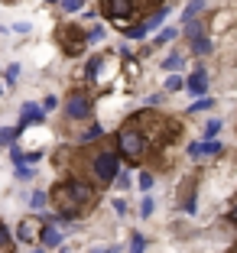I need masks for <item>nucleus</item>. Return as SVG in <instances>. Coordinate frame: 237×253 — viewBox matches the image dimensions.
<instances>
[{
	"label": "nucleus",
	"mask_w": 237,
	"mask_h": 253,
	"mask_svg": "<svg viewBox=\"0 0 237 253\" xmlns=\"http://www.w3.org/2000/svg\"><path fill=\"white\" fill-rule=\"evenodd\" d=\"M186 84H189V91H192V94H205V91H208V75L198 68V72H195Z\"/></svg>",
	"instance_id": "nucleus-12"
},
{
	"label": "nucleus",
	"mask_w": 237,
	"mask_h": 253,
	"mask_svg": "<svg viewBox=\"0 0 237 253\" xmlns=\"http://www.w3.org/2000/svg\"><path fill=\"white\" fill-rule=\"evenodd\" d=\"M62 10H65V13H75V10H82V0H62Z\"/></svg>",
	"instance_id": "nucleus-21"
},
{
	"label": "nucleus",
	"mask_w": 237,
	"mask_h": 253,
	"mask_svg": "<svg viewBox=\"0 0 237 253\" xmlns=\"http://www.w3.org/2000/svg\"><path fill=\"white\" fill-rule=\"evenodd\" d=\"M0 94H3V88H0Z\"/></svg>",
	"instance_id": "nucleus-35"
},
{
	"label": "nucleus",
	"mask_w": 237,
	"mask_h": 253,
	"mask_svg": "<svg viewBox=\"0 0 237 253\" xmlns=\"http://www.w3.org/2000/svg\"><path fill=\"white\" fill-rule=\"evenodd\" d=\"M182 88V78H176V75H172L169 82H166V91H179Z\"/></svg>",
	"instance_id": "nucleus-25"
},
{
	"label": "nucleus",
	"mask_w": 237,
	"mask_h": 253,
	"mask_svg": "<svg viewBox=\"0 0 237 253\" xmlns=\"http://www.w3.org/2000/svg\"><path fill=\"white\" fill-rule=\"evenodd\" d=\"M10 244H13V240H10V231H7V224L0 221V250H10Z\"/></svg>",
	"instance_id": "nucleus-18"
},
{
	"label": "nucleus",
	"mask_w": 237,
	"mask_h": 253,
	"mask_svg": "<svg viewBox=\"0 0 237 253\" xmlns=\"http://www.w3.org/2000/svg\"><path fill=\"white\" fill-rule=\"evenodd\" d=\"M179 62H182V55H176V52H172V55H169V59H166V68H176V65H179Z\"/></svg>",
	"instance_id": "nucleus-31"
},
{
	"label": "nucleus",
	"mask_w": 237,
	"mask_h": 253,
	"mask_svg": "<svg viewBox=\"0 0 237 253\" xmlns=\"http://www.w3.org/2000/svg\"><path fill=\"white\" fill-rule=\"evenodd\" d=\"M85 172H88V179L95 182V185H101V188L114 185V179H117V172H120L117 146H97L88 156V163H85Z\"/></svg>",
	"instance_id": "nucleus-4"
},
{
	"label": "nucleus",
	"mask_w": 237,
	"mask_h": 253,
	"mask_svg": "<svg viewBox=\"0 0 237 253\" xmlns=\"http://www.w3.org/2000/svg\"><path fill=\"white\" fill-rule=\"evenodd\" d=\"M91 111H95V97L88 91H72L65 97V117L68 120H88Z\"/></svg>",
	"instance_id": "nucleus-7"
},
{
	"label": "nucleus",
	"mask_w": 237,
	"mask_h": 253,
	"mask_svg": "<svg viewBox=\"0 0 237 253\" xmlns=\"http://www.w3.org/2000/svg\"><path fill=\"white\" fill-rule=\"evenodd\" d=\"M59 42L65 55H82L88 49V33L82 26H75V23H65V26H59Z\"/></svg>",
	"instance_id": "nucleus-6"
},
{
	"label": "nucleus",
	"mask_w": 237,
	"mask_h": 253,
	"mask_svg": "<svg viewBox=\"0 0 237 253\" xmlns=\"http://www.w3.org/2000/svg\"><path fill=\"white\" fill-rule=\"evenodd\" d=\"M16 179H20V182L33 179V169H30V163H16Z\"/></svg>",
	"instance_id": "nucleus-17"
},
{
	"label": "nucleus",
	"mask_w": 237,
	"mask_h": 253,
	"mask_svg": "<svg viewBox=\"0 0 237 253\" xmlns=\"http://www.w3.org/2000/svg\"><path fill=\"white\" fill-rule=\"evenodd\" d=\"M43 120H46L43 104H23V111H20V130L36 126V124H43Z\"/></svg>",
	"instance_id": "nucleus-8"
},
{
	"label": "nucleus",
	"mask_w": 237,
	"mask_h": 253,
	"mask_svg": "<svg viewBox=\"0 0 237 253\" xmlns=\"http://www.w3.org/2000/svg\"><path fill=\"white\" fill-rule=\"evenodd\" d=\"M140 211H143V214H153V201H149V198H143V205H140Z\"/></svg>",
	"instance_id": "nucleus-32"
},
{
	"label": "nucleus",
	"mask_w": 237,
	"mask_h": 253,
	"mask_svg": "<svg viewBox=\"0 0 237 253\" xmlns=\"http://www.w3.org/2000/svg\"><path fill=\"white\" fill-rule=\"evenodd\" d=\"M16 78H20V65H10V68H7V82H10V84H13V82H16Z\"/></svg>",
	"instance_id": "nucleus-26"
},
{
	"label": "nucleus",
	"mask_w": 237,
	"mask_h": 253,
	"mask_svg": "<svg viewBox=\"0 0 237 253\" xmlns=\"http://www.w3.org/2000/svg\"><path fill=\"white\" fill-rule=\"evenodd\" d=\"M189 156H192V159H201V156H221V143H215V140L192 143V146H189Z\"/></svg>",
	"instance_id": "nucleus-10"
},
{
	"label": "nucleus",
	"mask_w": 237,
	"mask_h": 253,
	"mask_svg": "<svg viewBox=\"0 0 237 253\" xmlns=\"http://www.w3.org/2000/svg\"><path fill=\"white\" fill-rule=\"evenodd\" d=\"M97 136H104V130H101V126L95 124V126H88V130L82 133V140H85V143H91V140H97Z\"/></svg>",
	"instance_id": "nucleus-19"
},
{
	"label": "nucleus",
	"mask_w": 237,
	"mask_h": 253,
	"mask_svg": "<svg viewBox=\"0 0 237 253\" xmlns=\"http://www.w3.org/2000/svg\"><path fill=\"white\" fill-rule=\"evenodd\" d=\"M143 247H146V240H143L140 234H134V240H130V253H143Z\"/></svg>",
	"instance_id": "nucleus-20"
},
{
	"label": "nucleus",
	"mask_w": 237,
	"mask_h": 253,
	"mask_svg": "<svg viewBox=\"0 0 237 253\" xmlns=\"http://www.w3.org/2000/svg\"><path fill=\"white\" fill-rule=\"evenodd\" d=\"M172 36H176V30H163V33H159V39H156V42H169Z\"/></svg>",
	"instance_id": "nucleus-29"
},
{
	"label": "nucleus",
	"mask_w": 237,
	"mask_h": 253,
	"mask_svg": "<svg viewBox=\"0 0 237 253\" xmlns=\"http://www.w3.org/2000/svg\"><path fill=\"white\" fill-rule=\"evenodd\" d=\"M20 133H23L20 126H13V130H10V126H0V146H13Z\"/></svg>",
	"instance_id": "nucleus-14"
},
{
	"label": "nucleus",
	"mask_w": 237,
	"mask_h": 253,
	"mask_svg": "<svg viewBox=\"0 0 237 253\" xmlns=\"http://www.w3.org/2000/svg\"><path fill=\"white\" fill-rule=\"evenodd\" d=\"M46 205H49V195H46V192H33L30 195V208L33 211H43Z\"/></svg>",
	"instance_id": "nucleus-15"
},
{
	"label": "nucleus",
	"mask_w": 237,
	"mask_h": 253,
	"mask_svg": "<svg viewBox=\"0 0 237 253\" xmlns=\"http://www.w3.org/2000/svg\"><path fill=\"white\" fill-rule=\"evenodd\" d=\"M3 3H10V0H3Z\"/></svg>",
	"instance_id": "nucleus-36"
},
{
	"label": "nucleus",
	"mask_w": 237,
	"mask_h": 253,
	"mask_svg": "<svg viewBox=\"0 0 237 253\" xmlns=\"http://www.w3.org/2000/svg\"><path fill=\"white\" fill-rule=\"evenodd\" d=\"M218 130H221V120H208V126H205V133H208V136H215Z\"/></svg>",
	"instance_id": "nucleus-22"
},
{
	"label": "nucleus",
	"mask_w": 237,
	"mask_h": 253,
	"mask_svg": "<svg viewBox=\"0 0 237 253\" xmlns=\"http://www.w3.org/2000/svg\"><path fill=\"white\" fill-rule=\"evenodd\" d=\"M97 39H104V30H101V26H95V30H88V42H97Z\"/></svg>",
	"instance_id": "nucleus-23"
},
{
	"label": "nucleus",
	"mask_w": 237,
	"mask_h": 253,
	"mask_svg": "<svg viewBox=\"0 0 237 253\" xmlns=\"http://www.w3.org/2000/svg\"><path fill=\"white\" fill-rule=\"evenodd\" d=\"M201 10H205V3H201V0H192V3H189V7H186V16H182V20L189 23V20H192L195 13H201Z\"/></svg>",
	"instance_id": "nucleus-16"
},
{
	"label": "nucleus",
	"mask_w": 237,
	"mask_h": 253,
	"mask_svg": "<svg viewBox=\"0 0 237 253\" xmlns=\"http://www.w3.org/2000/svg\"><path fill=\"white\" fill-rule=\"evenodd\" d=\"M95 201H97L95 182L82 179V175H68V179H62L59 185L52 188V205L59 211V221L82 217L88 208H95Z\"/></svg>",
	"instance_id": "nucleus-1"
},
{
	"label": "nucleus",
	"mask_w": 237,
	"mask_h": 253,
	"mask_svg": "<svg viewBox=\"0 0 237 253\" xmlns=\"http://www.w3.org/2000/svg\"><path fill=\"white\" fill-rule=\"evenodd\" d=\"M39 244L43 247H59L62 244V234H59V227H55V221H49V224L39 227Z\"/></svg>",
	"instance_id": "nucleus-11"
},
{
	"label": "nucleus",
	"mask_w": 237,
	"mask_h": 253,
	"mask_svg": "<svg viewBox=\"0 0 237 253\" xmlns=\"http://www.w3.org/2000/svg\"><path fill=\"white\" fill-rule=\"evenodd\" d=\"M55 104H59V97H46V101H43V111H52V107H55Z\"/></svg>",
	"instance_id": "nucleus-28"
},
{
	"label": "nucleus",
	"mask_w": 237,
	"mask_h": 253,
	"mask_svg": "<svg viewBox=\"0 0 237 253\" xmlns=\"http://www.w3.org/2000/svg\"><path fill=\"white\" fill-rule=\"evenodd\" d=\"M114 185H117V188H127V185H130V175H120V172H117V179H114Z\"/></svg>",
	"instance_id": "nucleus-27"
},
{
	"label": "nucleus",
	"mask_w": 237,
	"mask_h": 253,
	"mask_svg": "<svg viewBox=\"0 0 237 253\" xmlns=\"http://www.w3.org/2000/svg\"><path fill=\"white\" fill-rule=\"evenodd\" d=\"M149 185H153V175H149V172H143V175H140V188H149Z\"/></svg>",
	"instance_id": "nucleus-30"
},
{
	"label": "nucleus",
	"mask_w": 237,
	"mask_h": 253,
	"mask_svg": "<svg viewBox=\"0 0 237 253\" xmlns=\"http://www.w3.org/2000/svg\"><path fill=\"white\" fill-rule=\"evenodd\" d=\"M211 107V101H198V104H192V111H208Z\"/></svg>",
	"instance_id": "nucleus-33"
},
{
	"label": "nucleus",
	"mask_w": 237,
	"mask_h": 253,
	"mask_svg": "<svg viewBox=\"0 0 237 253\" xmlns=\"http://www.w3.org/2000/svg\"><path fill=\"white\" fill-rule=\"evenodd\" d=\"M149 149H153V143L143 136V130L137 124L127 120V124L117 130V153H120V159H127L130 166H140L143 159L149 156Z\"/></svg>",
	"instance_id": "nucleus-5"
},
{
	"label": "nucleus",
	"mask_w": 237,
	"mask_h": 253,
	"mask_svg": "<svg viewBox=\"0 0 237 253\" xmlns=\"http://www.w3.org/2000/svg\"><path fill=\"white\" fill-rule=\"evenodd\" d=\"M130 124L140 126L143 136L153 143V149L176 143L179 133H182V126H179L176 120H172V117H163V114H156V111H140V114H134V117H130Z\"/></svg>",
	"instance_id": "nucleus-2"
},
{
	"label": "nucleus",
	"mask_w": 237,
	"mask_h": 253,
	"mask_svg": "<svg viewBox=\"0 0 237 253\" xmlns=\"http://www.w3.org/2000/svg\"><path fill=\"white\" fill-rule=\"evenodd\" d=\"M101 13L114 23V26H130V20H137L140 13H153L166 3V0H97Z\"/></svg>",
	"instance_id": "nucleus-3"
},
{
	"label": "nucleus",
	"mask_w": 237,
	"mask_h": 253,
	"mask_svg": "<svg viewBox=\"0 0 237 253\" xmlns=\"http://www.w3.org/2000/svg\"><path fill=\"white\" fill-rule=\"evenodd\" d=\"M49 3H55V0H49Z\"/></svg>",
	"instance_id": "nucleus-34"
},
{
	"label": "nucleus",
	"mask_w": 237,
	"mask_h": 253,
	"mask_svg": "<svg viewBox=\"0 0 237 253\" xmlns=\"http://www.w3.org/2000/svg\"><path fill=\"white\" fill-rule=\"evenodd\" d=\"M189 42H192V52L195 55H208V52H211V39H208L205 33H201V36H195V39H189Z\"/></svg>",
	"instance_id": "nucleus-13"
},
{
	"label": "nucleus",
	"mask_w": 237,
	"mask_h": 253,
	"mask_svg": "<svg viewBox=\"0 0 237 253\" xmlns=\"http://www.w3.org/2000/svg\"><path fill=\"white\" fill-rule=\"evenodd\" d=\"M16 237H20L23 244H36V240H39V221L23 217V221L16 224Z\"/></svg>",
	"instance_id": "nucleus-9"
},
{
	"label": "nucleus",
	"mask_w": 237,
	"mask_h": 253,
	"mask_svg": "<svg viewBox=\"0 0 237 253\" xmlns=\"http://www.w3.org/2000/svg\"><path fill=\"white\" fill-rule=\"evenodd\" d=\"M228 224H234V227H237V198H234V205L228 208Z\"/></svg>",
	"instance_id": "nucleus-24"
}]
</instances>
